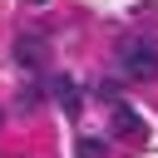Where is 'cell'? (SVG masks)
Returning a JSON list of instances; mask_svg holds the SVG:
<instances>
[{
    "instance_id": "obj_1",
    "label": "cell",
    "mask_w": 158,
    "mask_h": 158,
    "mask_svg": "<svg viewBox=\"0 0 158 158\" xmlns=\"http://www.w3.org/2000/svg\"><path fill=\"white\" fill-rule=\"evenodd\" d=\"M118 69H123V79H158V44L153 40H123Z\"/></svg>"
},
{
    "instance_id": "obj_2",
    "label": "cell",
    "mask_w": 158,
    "mask_h": 158,
    "mask_svg": "<svg viewBox=\"0 0 158 158\" xmlns=\"http://www.w3.org/2000/svg\"><path fill=\"white\" fill-rule=\"evenodd\" d=\"M44 59H49V40H44L40 30H20V35H15V64L30 69V74H40Z\"/></svg>"
},
{
    "instance_id": "obj_3",
    "label": "cell",
    "mask_w": 158,
    "mask_h": 158,
    "mask_svg": "<svg viewBox=\"0 0 158 158\" xmlns=\"http://www.w3.org/2000/svg\"><path fill=\"white\" fill-rule=\"evenodd\" d=\"M54 99H59V109H64L69 118H79V84H74L69 74H59V79H54Z\"/></svg>"
},
{
    "instance_id": "obj_4",
    "label": "cell",
    "mask_w": 158,
    "mask_h": 158,
    "mask_svg": "<svg viewBox=\"0 0 158 158\" xmlns=\"http://www.w3.org/2000/svg\"><path fill=\"white\" fill-rule=\"evenodd\" d=\"M114 128H118V133H128V138H133V133H143V123H138V114H133L128 104H118V109H114Z\"/></svg>"
},
{
    "instance_id": "obj_5",
    "label": "cell",
    "mask_w": 158,
    "mask_h": 158,
    "mask_svg": "<svg viewBox=\"0 0 158 158\" xmlns=\"http://www.w3.org/2000/svg\"><path fill=\"white\" fill-rule=\"evenodd\" d=\"M104 138H79V158H104Z\"/></svg>"
},
{
    "instance_id": "obj_6",
    "label": "cell",
    "mask_w": 158,
    "mask_h": 158,
    "mask_svg": "<svg viewBox=\"0 0 158 158\" xmlns=\"http://www.w3.org/2000/svg\"><path fill=\"white\" fill-rule=\"evenodd\" d=\"M40 104V84H25V94H20V109H35Z\"/></svg>"
},
{
    "instance_id": "obj_7",
    "label": "cell",
    "mask_w": 158,
    "mask_h": 158,
    "mask_svg": "<svg viewBox=\"0 0 158 158\" xmlns=\"http://www.w3.org/2000/svg\"><path fill=\"white\" fill-rule=\"evenodd\" d=\"M30 5H49V0H30Z\"/></svg>"
}]
</instances>
